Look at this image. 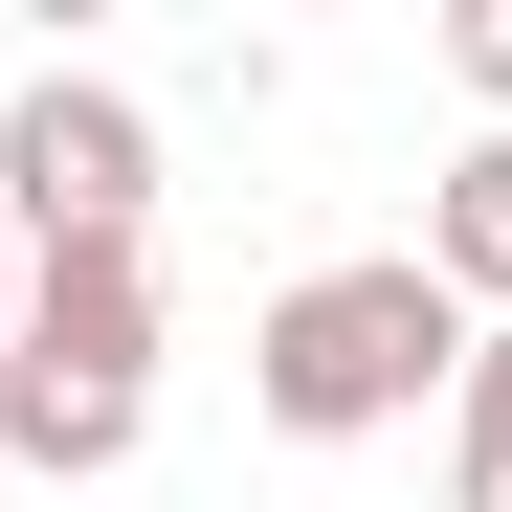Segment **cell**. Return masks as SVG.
Instances as JSON below:
<instances>
[{"instance_id": "1", "label": "cell", "mask_w": 512, "mask_h": 512, "mask_svg": "<svg viewBox=\"0 0 512 512\" xmlns=\"http://www.w3.org/2000/svg\"><path fill=\"white\" fill-rule=\"evenodd\" d=\"M245 401L290 423V446H379V423L468 401V312L423 245H357V268H290L268 334H245Z\"/></svg>"}, {"instance_id": "2", "label": "cell", "mask_w": 512, "mask_h": 512, "mask_svg": "<svg viewBox=\"0 0 512 512\" xmlns=\"http://www.w3.org/2000/svg\"><path fill=\"white\" fill-rule=\"evenodd\" d=\"M0 223L23 245H156V112L112 67H45V90L0 112Z\"/></svg>"}, {"instance_id": "3", "label": "cell", "mask_w": 512, "mask_h": 512, "mask_svg": "<svg viewBox=\"0 0 512 512\" xmlns=\"http://www.w3.org/2000/svg\"><path fill=\"white\" fill-rule=\"evenodd\" d=\"M67 401H156V245H23V357Z\"/></svg>"}, {"instance_id": "4", "label": "cell", "mask_w": 512, "mask_h": 512, "mask_svg": "<svg viewBox=\"0 0 512 512\" xmlns=\"http://www.w3.org/2000/svg\"><path fill=\"white\" fill-rule=\"evenodd\" d=\"M423 268H446V312H468V334H512V134H468V156H446Z\"/></svg>"}, {"instance_id": "5", "label": "cell", "mask_w": 512, "mask_h": 512, "mask_svg": "<svg viewBox=\"0 0 512 512\" xmlns=\"http://www.w3.org/2000/svg\"><path fill=\"white\" fill-rule=\"evenodd\" d=\"M446 512H512V334H468V401H446Z\"/></svg>"}, {"instance_id": "6", "label": "cell", "mask_w": 512, "mask_h": 512, "mask_svg": "<svg viewBox=\"0 0 512 512\" xmlns=\"http://www.w3.org/2000/svg\"><path fill=\"white\" fill-rule=\"evenodd\" d=\"M446 67H468V90H490V134H512V0H468V23H446Z\"/></svg>"}, {"instance_id": "7", "label": "cell", "mask_w": 512, "mask_h": 512, "mask_svg": "<svg viewBox=\"0 0 512 512\" xmlns=\"http://www.w3.org/2000/svg\"><path fill=\"white\" fill-rule=\"evenodd\" d=\"M0 357H23V223H0Z\"/></svg>"}]
</instances>
